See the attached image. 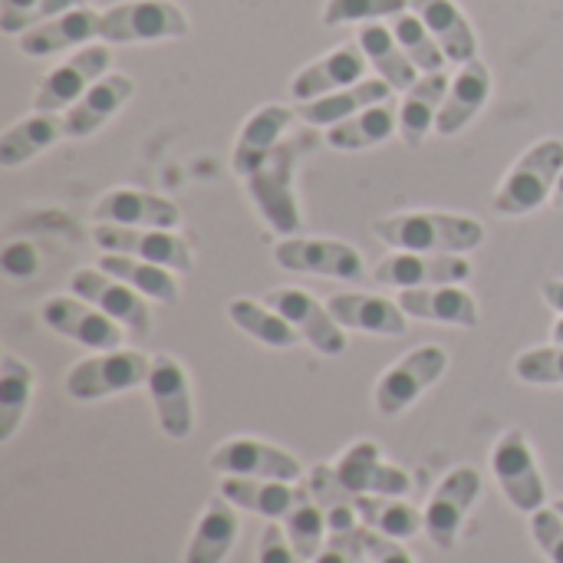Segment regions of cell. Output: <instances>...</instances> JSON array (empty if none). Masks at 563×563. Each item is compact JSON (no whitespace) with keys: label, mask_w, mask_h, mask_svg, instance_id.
Segmentation results:
<instances>
[{"label":"cell","mask_w":563,"mask_h":563,"mask_svg":"<svg viewBox=\"0 0 563 563\" xmlns=\"http://www.w3.org/2000/svg\"><path fill=\"white\" fill-rule=\"evenodd\" d=\"M376 238L393 251L419 254H465L485 241L482 221L449 211H402L376 221Z\"/></svg>","instance_id":"obj_1"},{"label":"cell","mask_w":563,"mask_h":563,"mask_svg":"<svg viewBox=\"0 0 563 563\" xmlns=\"http://www.w3.org/2000/svg\"><path fill=\"white\" fill-rule=\"evenodd\" d=\"M307 142H280L244 181L247 195L257 208V214L267 221V228L280 238H294L303 224L300 205L294 195V175H297V158L303 155Z\"/></svg>","instance_id":"obj_2"},{"label":"cell","mask_w":563,"mask_h":563,"mask_svg":"<svg viewBox=\"0 0 563 563\" xmlns=\"http://www.w3.org/2000/svg\"><path fill=\"white\" fill-rule=\"evenodd\" d=\"M563 172V142L561 139H541L534 148H528L505 181L498 185L492 208L505 218H521L534 214L554 198V185Z\"/></svg>","instance_id":"obj_3"},{"label":"cell","mask_w":563,"mask_h":563,"mask_svg":"<svg viewBox=\"0 0 563 563\" xmlns=\"http://www.w3.org/2000/svg\"><path fill=\"white\" fill-rule=\"evenodd\" d=\"M191 30L185 10L172 0H122L99 16L106 43H158L178 40Z\"/></svg>","instance_id":"obj_4"},{"label":"cell","mask_w":563,"mask_h":563,"mask_svg":"<svg viewBox=\"0 0 563 563\" xmlns=\"http://www.w3.org/2000/svg\"><path fill=\"white\" fill-rule=\"evenodd\" d=\"M152 360L139 350H109L89 360H79L66 373V393L76 402H96L115 393H129L148 383Z\"/></svg>","instance_id":"obj_5"},{"label":"cell","mask_w":563,"mask_h":563,"mask_svg":"<svg viewBox=\"0 0 563 563\" xmlns=\"http://www.w3.org/2000/svg\"><path fill=\"white\" fill-rule=\"evenodd\" d=\"M449 369V353L435 343L409 350L396 366L383 373L376 383V409L386 419L402 416L422 393H429Z\"/></svg>","instance_id":"obj_6"},{"label":"cell","mask_w":563,"mask_h":563,"mask_svg":"<svg viewBox=\"0 0 563 563\" xmlns=\"http://www.w3.org/2000/svg\"><path fill=\"white\" fill-rule=\"evenodd\" d=\"M492 472L515 511L534 515L548 505V485L541 478L534 449L521 429H511L492 449Z\"/></svg>","instance_id":"obj_7"},{"label":"cell","mask_w":563,"mask_h":563,"mask_svg":"<svg viewBox=\"0 0 563 563\" xmlns=\"http://www.w3.org/2000/svg\"><path fill=\"white\" fill-rule=\"evenodd\" d=\"M274 261L284 271H297V274H317V277H330V280H363L366 264L363 254L346 244V241H333V238H280L274 244Z\"/></svg>","instance_id":"obj_8"},{"label":"cell","mask_w":563,"mask_h":563,"mask_svg":"<svg viewBox=\"0 0 563 563\" xmlns=\"http://www.w3.org/2000/svg\"><path fill=\"white\" fill-rule=\"evenodd\" d=\"M69 290L76 297H82L86 303L99 307L106 317H112L119 327H125L135 340H148V333H152V313L145 307V297L135 287H129L125 280L106 274L96 264V267L76 271L73 280H69Z\"/></svg>","instance_id":"obj_9"},{"label":"cell","mask_w":563,"mask_h":563,"mask_svg":"<svg viewBox=\"0 0 563 563\" xmlns=\"http://www.w3.org/2000/svg\"><path fill=\"white\" fill-rule=\"evenodd\" d=\"M109 63H112L109 46H102V43L79 46L66 63H59L56 69H49L40 79L36 96H33V112H63V109H73L82 99V92L106 76Z\"/></svg>","instance_id":"obj_10"},{"label":"cell","mask_w":563,"mask_h":563,"mask_svg":"<svg viewBox=\"0 0 563 563\" xmlns=\"http://www.w3.org/2000/svg\"><path fill=\"white\" fill-rule=\"evenodd\" d=\"M92 241L102 247V254H129L139 261H152L162 264L168 271H181L188 274L195 257L185 238H178L175 231H162V228H125V224H96L92 228Z\"/></svg>","instance_id":"obj_11"},{"label":"cell","mask_w":563,"mask_h":563,"mask_svg":"<svg viewBox=\"0 0 563 563\" xmlns=\"http://www.w3.org/2000/svg\"><path fill=\"white\" fill-rule=\"evenodd\" d=\"M475 274L472 261L462 254H419V251H393L373 271V280L383 287L416 290V287H445L465 284Z\"/></svg>","instance_id":"obj_12"},{"label":"cell","mask_w":563,"mask_h":563,"mask_svg":"<svg viewBox=\"0 0 563 563\" xmlns=\"http://www.w3.org/2000/svg\"><path fill=\"white\" fill-rule=\"evenodd\" d=\"M478 498H482V475L472 465H459L442 478V485L435 488L426 508V534L432 538L435 548L452 551L459 544V531Z\"/></svg>","instance_id":"obj_13"},{"label":"cell","mask_w":563,"mask_h":563,"mask_svg":"<svg viewBox=\"0 0 563 563\" xmlns=\"http://www.w3.org/2000/svg\"><path fill=\"white\" fill-rule=\"evenodd\" d=\"M40 317L53 333H59V336L86 346V350H99V353L122 350V330L125 327H119L112 317H106L99 307L86 303L76 294L73 297H49L40 307Z\"/></svg>","instance_id":"obj_14"},{"label":"cell","mask_w":563,"mask_h":563,"mask_svg":"<svg viewBox=\"0 0 563 563\" xmlns=\"http://www.w3.org/2000/svg\"><path fill=\"white\" fill-rule=\"evenodd\" d=\"M267 307H274L280 317H287L294 323V330L323 356H340L346 350V333L336 323V317L330 313L327 303H320L313 294L300 290V287H277L264 297Z\"/></svg>","instance_id":"obj_15"},{"label":"cell","mask_w":563,"mask_h":563,"mask_svg":"<svg viewBox=\"0 0 563 563\" xmlns=\"http://www.w3.org/2000/svg\"><path fill=\"white\" fill-rule=\"evenodd\" d=\"M208 465L221 475H238V478H267V482H290V485L303 478V465L290 452L261 439H228L224 445L214 449Z\"/></svg>","instance_id":"obj_16"},{"label":"cell","mask_w":563,"mask_h":563,"mask_svg":"<svg viewBox=\"0 0 563 563\" xmlns=\"http://www.w3.org/2000/svg\"><path fill=\"white\" fill-rule=\"evenodd\" d=\"M145 386H148L162 432L168 439H188L195 432V402H191V383L181 363L165 353L152 356Z\"/></svg>","instance_id":"obj_17"},{"label":"cell","mask_w":563,"mask_h":563,"mask_svg":"<svg viewBox=\"0 0 563 563\" xmlns=\"http://www.w3.org/2000/svg\"><path fill=\"white\" fill-rule=\"evenodd\" d=\"M346 492L353 495H386V498H406L412 492L409 472L386 465L376 442H356L343 452V459L333 465Z\"/></svg>","instance_id":"obj_18"},{"label":"cell","mask_w":563,"mask_h":563,"mask_svg":"<svg viewBox=\"0 0 563 563\" xmlns=\"http://www.w3.org/2000/svg\"><path fill=\"white\" fill-rule=\"evenodd\" d=\"M96 224H125V228H162L175 231L181 224V211L175 201L139 191V188H112L92 208Z\"/></svg>","instance_id":"obj_19"},{"label":"cell","mask_w":563,"mask_h":563,"mask_svg":"<svg viewBox=\"0 0 563 563\" xmlns=\"http://www.w3.org/2000/svg\"><path fill=\"white\" fill-rule=\"evenodd\" d=\"M327 307L343 330H360L373 336H402L409 330V313L399 307V300L389 297L350 290V294H333Z\"/></svg>","instance_id":"obj_20"},{"label":"cell","mask_w":563,"mask_h":563,"mask_svg":"<svg viewBox=\"0 0 563 563\" xmlns=\"http://www.w3.org/2000/svg\"><path fill=\"white\" fill-rule=\"evenodd\" d=\"M366 53L356 46H340L327 56H320L317 63L303 66L294 82H290V96L297 102H310V99H320V96H330L336 89H346V86H356L366 79Z\"/></svg>","instance_id":"obj_21"},{"label":"cell","mask_w":563,"mask_h":563,"mask_svg":"<svg viewBox=\"0 0 563 563\" xmlns=\"http://www.w3.org/2000/svg\"><path fill=\"white\" fill-rule=\"evenodd\" d=\"M488 99H492V69L482 59L465 63L455 73V79L449 82V92H445L435 132L445 135V139L459 135L488 106Z\"/></svg>","instance_id":"obj_22"},{"label":"cell","mask_w":563,"mask_h":563,"mask_svg":"<svg viewBox=\"0 0 563 563\" xmlns=\"http://www.w3.org/2000/svg\"><path fill=\"white\" fill-rule=\"evenodd\" d=\"M297 109L290 106H280V102H267L261 109L251 112V119L244 122L238 142H234V155H231V168L247 178L277 145H280V135L290 129Z\"/></svg>","instance_id":"obj_23"},{"label":"cell","mask_w":563,"mask_h":563,"mask_svg":"<svg viewBox=\"0 0 563 563\" xmlns=\"http://www.w3.org/2000/svg\"><path fill=\"white\" fill-rule=\"evenodd\" d=\"M399 307L412 320H429V323H449V327H478V303L462 284H445V287H416V290H399Z\"/></svg>","instance_id":"obj_24"},{"label":"cell","mask_w":563,"mask_h":563,"mask_svg":"<svg viewBox=\"0 0 563 563\" xmlns=\"http://www.w3.org/2000/svg\"><path fill=\"white\" fill-rule=\"evenodd\" d=\"M135 92V82L122 73H106L99 82H92L82 99L66 109V139H86L96 129H102Z\"/></svg>","instance_id":"obj_25"},{"label":"cell","mask_w":563,"mask_h":563,"mask_svg":"<svg viewBox=\"0 0 563 563\" xmlns=\"http://www.w3.org/2000/svg\"><path fill=\"white\" fill-rule=\"evenodd\" d=\"M99 16L102 13H96L92 7L66 10V13L20 33V49L26 56H53V53L73 49V46H82L92 36H99Z\"/></svg>","instance_id":"obj_26"},{"label":"cell","mask_w":563,"mask_h":563,"mask_svg":"<svg viewBox=\"0 0 563 563\" xmlns=\"http://www.w3.org/2000/svg\"><path fill=\"white\" fill-rule=\"evenodd\" d=\"M412 10L432 30V36L439 40L449 63L465 66V63L478 59L475 26L468 23V16L462 13V7L455 0H412Z\"/></svg>","instance_id":"obj_27"},{"label":"cell","mask_w":563,"mask_h":563,"mask_svg":"<svg viewBox=\"0 0 563 563\" xmlns=\"http://www.w3.org/2000/svg\"><path fill=\"white\" fill-rule=\"evenodd\" d=\"M393 92H396V89H393L386 79L376 76V79H363V82H356V86L336 89V92H330V96L300 102L297 115H300L307 125H313V129H320V125L330 129V125H336V122H343V119H350V115L369 109V106L386 102Z\"/></svg>","instance_id":"obj_28"},{"label":"cell","mask_w":563,"mask_h":563,"mask_svg":"<svg viewBox=\"0 0 563 563\" xmlns=\"http://www.w3.org/2000/svg\"><path fill=\"white\" fill-rule=\"evenodd\" d=\"M66 135V115L59 112H33L10 125L0 135V165L3 168H20L30 158L43 155Z\"/></svg>","instance_id":"obj_29"},{"label":"cell","mask_w":563,"mask_h":563,"mask_svg":"<svg viewBox=\"0 0 563 563\" xmlns=\"http://www.w3.org/2000/svg\"><path fill=\"white\" fill-rule=\"evenodd\" d=\"M356 43L366 53V59L373 63V69L379 73V79H386L396 92H409L419 82V69L406 56V49L399 46L393 26H386L379 20L376 23H363Z\"/></svg>","instance_id":"obj_30"},{"label":"cell","mask_w":563,"mask_h":563,"mask_svg":"<svg viewBox=\"0 0 563 563\" xmlns=\"http://www.w3.org/2000/svg\"><path fill=\"white\" fill-rule=\"evenodd\" d=\"M445 92H449V76L445 73H426L406 92V99L399 106V135H402V142L409 148H419L426 142V135L435 129Z\"/></svg>","instance_id":"obj_31"},{"label":"cell","mask_w":563,"mask_h":563,"mask_svg":"<svg viewBox=\"0 0 563 563\" xmlns=\"http://www.w3.org/2000/svg\"><path fill=\"white\" fill-rule=\"evenodd\" d=\"M238 528H241L238 511L224 495L208 501V508L195 528V538L185 551V563H224L238 541Z\"/></svg>","instance_id":"obj_32"},{"label":"cell","mask_w":563,"mask_h":563,"mask_svg":"<svg viewBox=\"0 0 563 563\" xmlns=\"http://www.w3.org/2000/svg\"><path fill=\"white\" fill-rule=\"evenodd\" d=\"M396 129H399V109L386 99L379 106H369V109L330 125L327 145L336 152H363V148H373V145H383L386 139H393Z\"/></svg>","instance_id":"obj_33"},{"label":"cell","mask_w":563,"mask_h":563,"mask_svg":"<svg viewBox=\"0 0 563 563\" xmlns=\"http://www.w3.org/2000/svg\"><path fill=\"white\" fill-rule=\"evenodd\" d=\"M221 495L251 515H261L267 521H284L297 501V485L290 482H267V478H238L228 475L221 482Z\"/></svg>","instance_id":"obj_34"},{"label":"cell","mask_w":563,"mask_h":563,"mask_svg":"<svg viewBox=\"0 0 563 563\" xmlns=\"http://www.w3.org/2000/svg\"><path fill=\"white\" fill-rule=\"evenodd\" d=\"M307 485H310V492H313V498L327 518V534H356L363 528L360 511H356V495L346 492L336 468H330V465L310 468Z\"/></svg>","instance_id":"obj_35"},{"label":"cell","mask_w":563,"mask_h":563,"mask_svg":"<svg viewBox=\"0 0 563 563\" xmlns=\"http://www.w3.org/2000/svg\"><path fill=\"white\" fill-rule=\"evenodd\" d=\"M99 267L119 280H125L129 287H135L142 297L148 300H158L165 307H175L178 303V280L172 277L168 267L162 264H152V261H139V257H129V254H102L99 257Z\"/></svg>","instance_id":"obj_36"},{"label":"cell","mask_w":563,"mask_h":563,"mask_svg":"<svg viewBox=\"0 0 563 563\" xmlns=\"http://www.w3.org/2000/svg\"><path fill=\"white\" fill-rule=\"evenodd\" d=\"M228 317L238 330H244L247 336H254L257 343L271 346V350H294L303 336L294 330V323L287 317H280L274 307L257 303V300H231L228 303Z\"/></svg>","instance_id":"obj_37"},{"label":"cell","mask_w":563,"mask_h":563,"mask_svg":"<svg viewBox=\"0 0 563 563\" xmlns=\"http://www.w3.org/2000/svg\"><path fill=\"white\" fill-rule=\"evenodd\" d=\"M356 511L360 521L369 531H379L396 541H409L426 528V515H419L412 505L402 498H386V495H356Z\"/></svg>","instance_id":"obj_38"},{"label":"cell","mask_w":563,"mask_h":563,"mask_svg":"<svg viewBox=\"0 0 563 563\" xmlns=\"http://www.w3.org/2000/svg\"><path fill=\"white\" fill-rule=\"evenodd\" d=\"M30 396H33V369L13 353H3L0 360V442H10L13 432L20 429Z\"/></svg>","instance_id":"obj_39"},{"label":"cell","mask_w":563,"mask_h":563,"mask_svg":"<svg viewBox=\"0 0 563 563\" xmlns=\"http://www.w3.org/2000/svg\"><path fill=\"white\" fill-rule=\"evenodd\" d=\"M284 531L294 544V551L303 558V561H317V554L323 551L327 544V518L310 492V485H297V501L290 508V515L284 518Z\"/></svg>","instance_id":"obj_40"},{"label":"cell","mask_w":563,"mask_h":563,"mask_svg":"<svg viewBox=\"0 0 563 563\" xmlns=\"http://www.w3.org/2000/svg\"><path fill=\"white\" fill-rule=\"evenodd\" d=\"M393 33L399 40V46L406 49V56L416 63V69L426 76V73H442V66L449 63L439 40L432 36V30L422 23V16L416 10H406L399 16H393Z\"/></svg>","instance_id":"obj_41"},{"label":"cell","mask_w":563,"mask_h":563,"mask_svg":"<svg viewBox=\"0 0 563 563\" xmlns=\"http://www.w3.org/2000/svg\"><path fill=\"white\" fill-rule=\"evenodd\" d=\"M412 7V0H327L323 23L343 26V23H376L383 16H399Z\"/></svg>","instance_id":"obj_42"},{"label":"cell","mask_w":563,"mask_h":563,"mask_svg":"<svg viewBox=\"0 0 563 563\" xmlns=\"http://www.w3.org/2000/svg\"><path fill=\"white\" fill-rule=\"evenodd\" d=\"M515 376L531 386H563V346L528 350L515 360Z\"/></svg>","instance_id":"obj_43"},{"label":"cell","mask_w":563,"mask_h":563,"mask_svg":"<svg viewBox=\"0 0 563 563\" xmlns=\"http://www.w3.org/2000/svg\"><path fill=\"white\" fill-rule=\"evenodd\" d=\"M531 534L551 563H563V515L558 508H541L531 515Z\"/></svg>","instance_id":"obj_44"},{"label":"cell","mask_w":563,"mask_h":563,"mask_svg":"<svg viewBox=\"0 0 563 563\" xmlns=\"http://www.w3.org/2000/svg\"><path fill=\"white\" fill-rule=\"evenodd\" d=\"M257 563H307V561L294 551V544H290L287 531H284L277 521H271V525L264 528V534H261Z\"/></svg>","instance_id":"obj_45"},{"label":"cell","mask_w":563,"mask_h":563,"mask_svg":"<svg viewBox=\"0 0 563 563\" xmlns=\"http://www.w3.org/2000/svg\"><path fill=\"white\" fill-rule=\"evenodd\" d=\"M366 558L363 551V528L356 534H327L323 551L313 563H360Z\"/></svg>","instance_id":"obj_46"},{"label":"cell","mask_w":563,"mask_h":563,"mask_svg":"<svg viewBox=\"0 0 563 563\" xmlns=\"http://www.w3.org/2000/svg\"><path fill=\"white\" fill-rule=\"evenodd\" d=\"M363 551H366V561L369 563H416L396 538L369 531L366 525H363Z\"/></svg>","instance_id":"obj_47"},{"label":"cell","mask_w":563,"mask_h":563,"mask_svg":"<svg viewBox=\"0 0 563 563\" xmlns=\"http://www.w3.org/2000/svg\"><path fill=\"white\" fill-rule=\"evenodd\" d=\"M76 7H89L86 0H40L33 10H26L20 20H13L3 33H26L30 26H40V23H46V20H53V16H59V13H66V10H76Z\"/></svg>","instance_id":"obj_48"},{"label":"cell","mask_w":563,"mask_h":563,"mask_svg":"<svg viewBox=\"0 0 563 563\" xmlns=\"http://www.w3.org/2000/svg\"><path fill=\"white\" fill-rule=\"evenodd\" d=\"M0 261H3L7 277H16V280L33 277V274H36V267H40V257H36V251H33L26 241H13V244H7Z\"/></svg>","instance_id":"obj_49"},{"label":"cell","mask_w":563,"mask_h":563,"mask_svg":"<svg viewBox=\"0 0 563 563\" xmlns=\"http://www.w3.org/2000/svg\"><path fill=\"white\" fill-rule=\"evenodd\" d=\"M40 0H0V30H7L13 20H20L26 10H33Z\"/></svg>","instance_id":"obj_50"},{"label":"cell","mask_w":563,"mask_h":563,"mask_svg":"<svg viewBox=\"0 0 563 563\" xmlns=\"http://www.w3.org/2000/svg\"><path fill=\"white\" fill-rule=\"evenodd\" d=\"M541 294H544V303L554 310V313H563V280L561 277H551L541 284Z\"/></svg>","instance_id":"obj_51"},{"label":"cell","mask_w":563,"mask_h":563,"mask_svg":"<svg viewBox=\"0 0 563 563\" xmlns=\"http://www.w3.org/2000/svg\"><path fill=\"white\" fill-rule=\"evenodd\" d=\"M551 205H554V208H563V172H561V178H558V185H554V198H551Z\"/></svg>","instance_id":"obj_52"},{"label":"cell","mask_w":563,"mask_h":563,"mask_svg":"<svg viewBox=\"0 0 563 563\" xmlns=\"http://www.w3.org/2000/svg\"><path fill=\"white\" fill-rule=\"evenodd\" d=\"M554 343H561L563 346V313H561V320L554 323Z\"/></svg>","instance_id":"obj_53"},{"label":"cell","mask_w":563,"mask_h":563,"mask_svg":"<svg viewBox=\"0 0 563 563\" xmlns=\"http://www.w3.org/2000/svg\"><path fill=\"white\" fill-rule=\"evenodd\" d=\"M554 508H558V511H561V515H563V498H561V501H554Z\"/></svg>","instance_id":"obj_54"},{"label":"cell","mask_w":563,"mask_h":563,"mask_svg":"<svg viewBox=\"0 0 563 563\" xmlns=\"http://www.w3.org/2000/svg\"><path fill=\"white\" fill-rule=\"evenodd\" d=\"M360 563H369V561H366V558H363V561H360Z\"/></svg>","instance_id":"obj_55"}]
</instances>
